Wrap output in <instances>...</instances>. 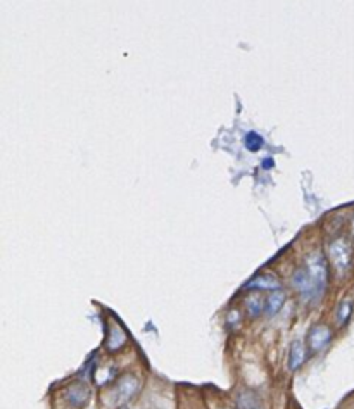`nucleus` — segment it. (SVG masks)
Returning a JSON list of instances; mask_svg holds the SVG:
<instances>
[{"mask_svg": "<svg viewBox=\"0 0 354 409\" xmlns=\"http://www.w3.org/2000/svg\"><path fill=\"white\" fill-rule=\"evenodd\" d=\"M126 342V334L119 325H114L109 331V337H107V351H118L119 347H123Z\"/></svg>", "mask_w": 354, "mask_h": 409, "instance_id": "9", "label": "nucleus"}, {"mask_svg": "<svg viewBox=\"0 0 354 409\" xmlns=\"http://www.w3.org/2000/svg\"><path fill=\"white\" fill-rule=\"evenodd\" d=\"M306 270L310 273L311 280H313V285L317 289L318 297L325 292L328 283V268L327 261L321 256V253H313L311 256H308L306 260Z\"/></svg>", "mask_w": 354, "mask_h": 409, "instance_id": "1", "label": "nucleus"}, {"mask_svg": "<svg viewBox=\"0 0 354 409\" xmlns=\"http://www.w3.org/2000/svg\"><path fill=\"white\" fill-rule=\"evenodd\" d=\"M237 409H263V406L252 390H242L237 396Z\"/></svg>", "mask_w": 354, "mask_h": 409, "instance_id": "7", "label": "nucleus"}, {"mask_svg": "<svg viewBox=\"0 0 354 409\" xmlns=\"http://www.w3.org/2000/svg\"><path fill=\"white\" fill-rule=\"evenodd\" d=\"M351 311H353V302H351V300H342L341 306H339V311H337L339 323L344 325L346 321L349 320V316H351Z\"/></svg>", "mask_w": 354, "mask_h": 409, "instance_id": "11", "label": "nucleus"}, {"mask_svg": "<svg viewBox=\"0 0 354 409\" xmlns=\"http://www.w3.org/2000/svg\"><path fill=\"white\" fill-rule=\"evenodd\" d=\"M139 390V380L135 379L133 375H126L125 379H121L118 382L116 387V397L119 401V404L126 403V401L132 399L135 396V392Z\"/></svg>", "mask_w": 354, "mask_h": 409, "instance_id": "5", "label": "nucleus"}, {"mask_svg": "<svg viewBox=\"0 0 354 409\" xmlns=\"http://www.w3.org/2000/svg\"><path fill=\"white\" fill-rule=\"evenodd\" d=\"M330 260L337 270H346L351 263V249L344 240H335L330 246Z\"/></svg>", "mask_w": 354, "mask_h": 409, "instance_id": "2", "label": "nucleus"}, {"mask_svg": "<svg viewBox=\"0 0 354 409\" xmlns=\"http://www.w3.org/2000/svg\"><path fill=\"white\" fill-rule=\"evenodd\" d=\"M247 311H249V314H251V316H259V314H261V311H263V300L259 299V297H256V296L249 297Z\"/></svg>", "mask_w": 354, "mask_h": 409, "instance_id": "13", "label": "nucleus"}, {"mask_svg": "<svg viewBox=\"0 0 354 409\" xmlns=\"http://www.w3.org/2000/svg\"><path fill=\"white\" fill-rule=\"evenodd\" d=\"M90 396H92V394H90L89 385H87L85 382L73 383V385H69L68 390H66V399H68V403L75 408L87 406V403L90 401Z\"/></svg>", "mask_w": 354, "mask_h": 409, "instance_id": "3", "label": "nucleus"}, {"mask_svg": "<svg viewBox=\"0 0 354 409\" xmlns=\"http://www.w3.org/2000/svg\"><path fill=\"white\" fill-rule=\"evenodd\" d=\"M283 302H285V293L283 292H273L272 296L268 297V300H266V311H268L269 314H276L280 309H282Z\"/></svg>", "mask_w": 354, "mask_h": 409, "instance_id": "10", "label": "nucleus"}, {"mask_svg": "<svg viewBox=\"0 0 354 409\" xmlns=\"http://www.w3.org/2000/svg\"><path fill=\"white\" fill-rule=\"evenodd\" d=\"M222 409H230V408H222Z\"/></svg>", "mask_w": 354, "mask_h": 409, "instance_id": "14", "label": "nucleus"}, {"mask_svg": "<svg viewBox=\"0 0 354 409\" xmlns=\"http://www.w3.org/2000/svg\"><path fill=\"white\" fill-rule=\"evenodd\" d=\"M263 142H265V140H263L258 134H254V131H251V134L245 135V147H247L249 150H252V152H256V150L261 149Z\"/></svg>", "mask_w": 354, "mask_h": 409, "instance_id": "12", "label": "nucleus"}, {"mask_svg": "<svg viewBox=\"0 0 354 409\" xmlns=\"http://www.w3.org/2000/svg\"><path fill=\"white\" fill-rule=\"evenodd\" d=\"M332 338V330L325 325H317V327L311 328L310 335H308V344H310L311 351H321L325 345L330 342Z\"/></svg>", "mask_w": 354, "mask_h": 409, "instance_id": "4", "label": "nucleus"}, {"mask_svg": "<svg viewBox=\"0 0 354 409\" xmlns=\"http://www.w3.org/2000/svg\"><path fill=\"white\" fill-rule=\"evenodd\" d=\"M304 358H306V351H304L303 342L296 340L292 345H290V354H289V368L297 370L304 363Z\"/></svg>", "mask_w": 354, "mask_h": 409, "instance_id": "8", "label": "nucleus"}, {"mask_svg": "<svg viewBox=\"0 0 354 409\" xmlns=\"http://www.w3.org/2000/svg\"><path fill=\"white\" fill-rule=\"evenodd\" d=\"M245 289H265V290H278L280 289V282L272 275H259L254 276L251 282H247Z\"/></svg>", "mask_w": 354, "mask_h": 409, "instance_id": "6", "label": "nucleus"}]
</instances>
